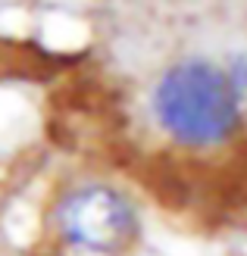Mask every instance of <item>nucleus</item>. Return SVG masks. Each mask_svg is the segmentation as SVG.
Instances as JSON below:
<instances>
[{
    "instance_id": "obj_2",
    "label": "nucleus",
    "mask_w": 247,
    "mask_h": 256,
    "mask_svg": "<svg viewBox=\"0 0 247 256\" xmlns=\"http://www.w3.org/2000/svg\"><path fill=\"white\" fill-rule=\"evenodd\" d=\"M150 119L172 147L216 153L244 132V94L228 69L210 60H181L153 82Z\"/></svg>"
},
{
    "instance_id": "obj_1",
    "label": "nucleus",
    "mask_w": 247,
    "mask_h": 256,
    "mask_svg": "<svg viewBox=\"0 0 247 256\" xmlns=\"http://www.w3.org/2000/svg\"><path fill=\"white\" fill-rule=\"evenodd\" d=\"M41 234L57 256H138L147 219L141 200L122 182L75 175L47 194Z\"/></svg>"
}]
</instances>
